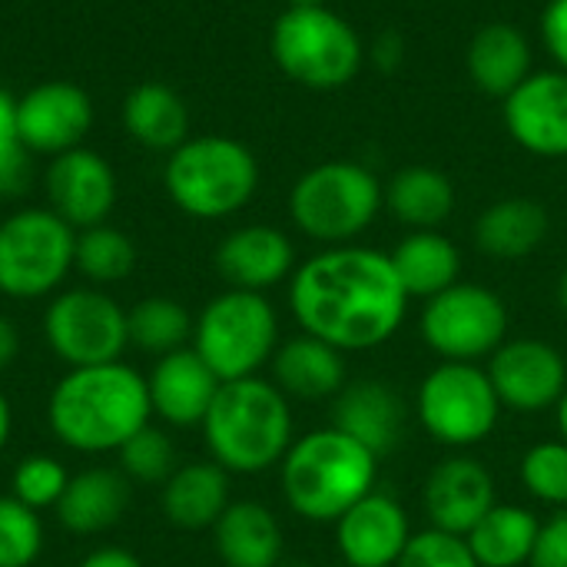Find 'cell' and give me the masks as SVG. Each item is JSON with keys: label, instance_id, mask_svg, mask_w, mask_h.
<instances>
[{"label": "cell", "instance_id": "obj_1", "mask_svg": "<svg viewBox=\"0 0 567 567\" xmlns=\"http://www.w3.org/2000/svg\"><path fill=\"white\" fill-rule=\"evenodd\" d=\"M289 312L306 336L336 346L342 355L372 352L405 326L409 292L389 252L349 243L329 246L296 266Z\"/></svg>", "mask_w": 567, "mask_h": 567}, {"label": "cell", "instance_id": "obj_2", "mask_svg": "<svg viewBox=\"0 0 567 567\" xmlns=\"http://www.w3.org/2000/svg\"><path fill=\"white\" fill-rule=\"evenodd\" d=\"M47 422L56 442L80 455L120 452L153 422L146 375L123 359L70 369L50 392Z\"/></svg>", "mask_w": 567, "mask_h": 567}, {"label": "cell", "instance_id": "obj_3", "mask_svg": "<svg viewBox=\"0 0 567 567\" xmlns=\"http://www.w3.org/2000/svg\"><path fill=\"white\" fill-rule=\"evenodd\" d=\"M199 429L209 458L229 475H262L279 468L296 442L292 402L262 375L223 382Z\"/></svg>", "mask_w": 567, "mask_h": 567}, {"label": "cell", "instance_id": "obj_4", "mask_svg": "<svg viewBox=\"0 0 567 567\" xmlns=\"http://www.w3.org/2000/svg\"><path fill=\"white\" fill-rule=\"evenodd\" d=\"M382 458L336 425L306 432L279 465L282 498L309 525H336L355 502L375 492Z\"/></svg>", "mask_w": 567, "mask_h": 567}, {"label": "cell", "instance_id": "obj_5", "mask_svg": "<svg viewBox=\"0 0 567 567\" xmlns=\"http://www.w3.org/2000/svg\"><path fill=\"white\" fill-rule=\"evenodd\" d=\"M163 183L176 209L193 219H226L259 189L252 150L229 136H193L166 159Z\"/></svg>", "mask_w": 567, "mask_h": 567}, {"label": "cell", "instance_id": "obj_6", "mask_svg": "<svg viewBox=\"0 0 567 567\" xmlns=\"http://www.w3.org/2000/svg\"><path fill=\"white\" fill-rule=\"evenodd\" d=\"M382 203L385 189L369 166L332 159L296 179L289 193V216L302 236L329 249L355 243L375 223Z\"/></svg>", "mask_w": 567, "mask_h": 567}, {"label": "cell", "instance_id": "obj_7", "mask_svg": "<svg viewBox=\"0 0 567 567\" xmlns=\"http://www.w3.org/2000/svg\"><path fill=\"white\" fill-rule=\"evenodd\" d=\"M269 50L276 66L309 90H339L352 83L365 63L355 27L326 3L286 7L272 23Z\"/></svg>", "mask_w": 567, "mask_h": 567}, {"label": "cell", "instance_id": "obj_8", "mask_svg": "<svg viewBox=\"0 0 567 567\" xmlns=\"http://www.w3.org/2000/svg\"><path fill=\"white\" fill-rule=\"evenodd\" d=\"M279 316L266 292L226 289L203 306L193 322V352L219 382L259 375L279 349Z\"/></svg>", "mask_w": 567, "mask_h": 567}, {"label": "cell", "instance_id": "obj_9", "mask_svg": "<svg viewBox=\"0 0 567 567\" xmlns=\"http://www.w3.org/2000/svg\"><path fill=\"white\" fill-rule=\"evenodd\" d=\"M502 399L485 365L435 362L415 389L419 429L449 452H468L488 442L502 422Z\"/></svg>", "mask_w": 567, "mask_h": 567}, {"label": "cell", "instance_id": "obj_10", "mask_svg": "<svg viewBox=\"0 0 567 567\" xmlns=\"http://www.w3.org/2000/svg\"><path fill=\"white\" fill-rule=\"evenodd\" d=\"M512 316L505 299L482 282H455L452 289L425 299L419 336L439 362L485 365L508 342Z\"/></svg>", "mask_w": 567, "mask_h": 567}, {"label": "cell", "instance_id": "obj_11", "mask_svg": "<svg viewBox=\"0 0 567 567\" xmlns=\"http://www.w3.org/2000/svg\"><path fill=\"white\" fill-rule=\"evenodd\" d=\"M76 262V229L53 209H20L0 223V292L43 299L63 286Z\"/></svg>", "mask_w": 567, "mask_h": 567}, {"label": "cell", "instance_id": "obj_12", "mask_svg": "<svg viewBox=\"0 0 567 567\" xmlns=\"http://www.w3.org/2000/svg\"><path fill=\"white\" fill-rule=\"evenodd\" d=\"M43 336L70 369L120 362L130 346L126 309L103 289L83 286L56 292L43 312Z\"/></svg>", "mask_w": 567, "mask_h": 567}, {"label": "cell", "instance_id": "obj_13", "mask_svg": "<svg viewBox=\"0 0 567 567\" xmlns=\"http://www.w3.org/2000/svg\"><path fill=\"white\" fill-rule=\"evenodd\" d=\"M488 379L505 405L515 415H542L555 412L567 392L565 352L545 339H508L488 362Z\"/></svg>", "mask_w": 567, "mask_h": 567}, {"label": "cell", "instance_id": "obj_14", "mask_svg": "<svg viewBox=\"0 0 567 567\" xmlns=\"http://www.w3.org/2000/svg\"><path fill=\"white\" fill-rule=\"evenodd\" d=\"M495 505V475L485 462L465 452H452L442 462H435L422 482V512L429 518V528L449 535L465 538Z\"/></svg>", "mask_w": 567, "mask_h": 567}, {"label": "cell", "instance_id": "obj_15", "mask_svg": "<svg viewBox=\"0 0 567 567\" xmlns=\"http://www.w3.org/2000/svg\"><path fill=\"white\" fill-rule=\"evenodd\" d=\"M93 126V100L66 80H47L17 100V136L30 153L76 150Z\"/></svg>", "mask_w": 567, "mask_h": 567}, {"label": "cell", "instance_id": "obj_16", "mask_svg": "<svg viewBox=\"0 0 567 567\" xmlns=\"http://www.w3.org/2000/svg\"><path fill=\"white\" fill-rule=\"evenodd\" d=\"M508 136L532 156L565 159L567 156V73L532 70L502 103Z\"/></svg>", "mask_w": 567, "mask_h": 567}, {"label": "cell", "instance_id": "obj_17", "mask_svg": "<svg viewBox=\"0 0 567 567\" xmlns=\"http://www.w3.org/2000/svg\"><path fill=\"white\" fill-rule=\"evenodd\" d=\"M332 528L346 567H395L415 535L405 505L379 488L355 502Z\"/></svg>", "mask_w": 567, "mask_h": 567}, {"label": "cell", "instance_id": "obj_18", "mask_svg": "<svg viewBox=\"0 0 567 567\" xmlns=\"http://www.w3.org/2000/svg\"><path fill=\"white\" fill-rule=\"evenodd\" d=\"M43 183H47L50 209L63 223H70L76 233L106 223V216L116 206L113 166L86 146H76V150L53 156Z\"/></svg>", "mask_w": 567, "mask_h": 567}, {"label": "cell", "instance_id": "obj_19", "mask_svg": "<svg viewBox=\"0 0 567 567\" xmlns=\"http://www.w3.org/2000/svg\"><path fill=\"white\" fill-rule=\"evenodd\" d=\"M216 372L193 352V346L159 355L156 365L146 375L150 405L153 415L173 429H196L203 425L216 392H219Z\"/></svg>", "mask_w": 567, "mask_h": 567}, {"label": "cell", "instance_id": "obj_20", "mask_svg": "<svg viewBox=\"0 0 567 567\" xmlns=\"http://www.w3.org/2000/svg\"><path fill=\"white\" fill-rule=\"evenodd\" d=\"M339 432L362 442L369 452L385 458L399 449L409 425V405L405 399L382 379H359L349 382L332 399V422Z\"/></svg>", "mask_w": 567, "mask_h": 567}, {"label": "cell", "instance_id": "obj_21", "mask_svg": "<svg viewBox=\"0 0 567 567\" xmlns=\"http://www.w3.org/2000/svg\"><path fill=\"white\" fill-rule=\"evenodd\" d=\"M216 269L229 289L266 292L296 272V246L276 226H239L216 249Z\"/></svg>", "mask_w": 567, "mask_h": 567}, {"label": "cell", "instance_id": "obj_22", "mask_svg": "<svg viewBox=\"0 0 567 567\" xmlns=\"http://www.w3.org/2000/svg\"><path fill=\"white\" fill-rule=\"evenodd\" d=\"M269 369L272 382L289 402H332L349 385L346 355L336 346L306 332L279 342Z\"/></svg>", "mask_w": 567, "mask_h": 567}, {"label": "cell", "instance_id": "obj_23", "mask_svg": "<svg viewBox=\"0 0 567 567\" xmlns=\"http://www.w3.org/2000/svg\"><path fill=\"white\" fill-rule=\"evenodd\" d=\"M213 545L226 567H279L286 535L262 502H233L213 525Z\"/></svg>", "mask_w": 567, "mask_h": 567}, {"label": "cell", "instance_id": "obj_24", "mask_svg": "<svg viewBox=\"0 0 567 567\" xmlns=\"http://www.w3.org/2000/svg\"><path fill=\"white\" fill-rule=\"evenodd\" d=\"M229 505H233L229 472L223 465H216L213 458L179 465L163 482V515L169 525H176L183 532L213 528Z\"/></svg>", "mask_w": 567, "mask_h": 567}, {"label": "cell", "instance_id": "obj_25", "mask_svg": "<svg viewBox=\"0 0 567 567\" xmlns=\"http://www.w3.org/2000/svg\"><path fill=\"white\" fill-rule=\"evenodd\" d=\"M551 233V216L538 199L528 196H508L482 209L475 219V246L502 262L528 259L542 249V243Z\"/></svg>", "mask_w": 567, "mask_h": 567}, {"label": "cell", "instance_id": "obj_26", "mask_svg": "<svg viewBox=\"0 0 567 567\" xmlns=\"http://www.w3.org/2000/svg\"><path fill=\"white\" fill-rule=\"evenodd\" d=\"M130 505V478L120 468H86L70 475L63 498L56 502V518L73 535L110 532Z\"/></svg>", "mask_w": 567, "mask_h": 567}, {"label": "cell", "instance_id": "obj_27", "mask_svg": "<svg viewBox=\"0 0 567 567\" xmlns=\"http://www.w3.org/2000/svg\"><path fill=\"white\" fill-rule=\"evenodd\" d=\"M472 83L488 96H508L532 76V47L512 23H485L465 53Z\"/></svg>", "mask_w": 567, "mask_h": 567}, {"label": "cell", "instance_id": "obj_28", "mask_svg": "<svg viewBox=\"0 0 567 567\" xmlns=\"http://www.w3.org/2000/svg\"><path fill=\"white\" fill-rule=\"evenodd\" d=\"M399 282L405 286L409 299H432L455 282H462V252L458 246L442 236L439 229H412L392 252H389Z\"/></svg>", "mask_w": 567, "mask_h": 567}, {"label": "cell", "instance_id": "obj_29", "mask_svg": "<svg viewBox=\"0 0 567 567\" xmlns=\"http://www.w3.org/2000/svg\"><path fill=\"white\" fill-rule=\"evenodd\" d=\"M123 130L146 150L173 153L189 140V110L166 83H140L123 100Z\"/></svg>", "mask_w": 567, "mask_h": 567}, {"label": "cell", "instance_id": "obj_30", "mask_svg": "<svg viewBox=\"0 0 567 567\" xmlns=\"http://www.w3.org/2000/svg\"><path fill=\"white\" fill-rule=\"evenodd\" d=\"M545 518L525 505L498 502L468 535V548L478 567H528Z\"/></svg>", "mask_w": 567, "mask_h": 567}, {"label": "cell", "instance_id": "obj_31", "mask_svg": "<svg viewBox=\"0 0 567 567\" xmlns=\"http://www.w3.org/2000/svg\"><path fill=\"white\" fill-rule=\"evenodd\" d=\"M385 209L409 229H439L455 209V186L435 166H405L385 186Z\"/></svg>", "mask_w": 567, "mask_h": 567}, {"label": "cell", "instance_id": "obj_32", "mask_svg": "<svg viewBox=\"0 0 567 567\" xmlns=\"http://www.w3.org/2000/svg\"><path fill=\"white\" fill-rule=\"evenodd\" d=\"M193 316L186 312L183 302L169 299V296H150L140 299L130 312H126V326H130V346H136L146 355H169L179 352L193 342Z\"/></svg>", "mask_w": 567, "mask_h": 567}, {"label": "cell", "instance_id": "obj_33", "mask_svg": "<svg viewBox=\"0 0 567 567\" xmlns=\"http://www.w3.org/2000/svg\"><path fill=\"white\" fill-rule=\"evenodd\" d=\"M136 266V246L133 239L116 226H90L76 233V262L73 269L83 272L93 286H113L123 282Z\"/></svg>", "mask_w": 567, "mask_h": 567}, {"label": "cell", "instance_id": "obj_34", "mask_svg": "<svg viewBox=\"0 0 567 567\" xmlns=\"http://www.w3.org/2000/svg\"><path fill=\"white\" fill-rule=\"evenodd\" d=\"M518 478L522 488L538 502L555 512L567 508V442L565 439H545L535 442L522 462H518Z\"/></svg>", "mask_w": 567, "mask_h": 567}, {"label": "cell", "instance_id": "obj_35", "mask_svg": "<svg viewBox=\"0 0 567 567\" xmlns=\"http://www.w3.org/2000/svg\"><path fill=\"white\" fill-rule=\"evenodd\" d=\"M120 472L130 478V482H140V485H163L179 465H176V449L169 442V435L163 429H156L153 422L143 425L120 452Z\"/></svg>", "mask_w": 567, "mask_h": 567}, {"label": "cell", "instance_id": "obj_36", "mask_svg": "<svg viewBox=\"0 0 567 567\" xmlns=\"http://www.w3.org/2000/svg\"><path fill=\"white\" fill-rule=\"evenodd\" d=\"M43 551V522L13 495L0 498V567H30Z\"/></svg>", "mask_w": 567, "mask_h": 567}, {"label": "cell", "instance_id": "obj_37", "mask_svg": "<svg viewBox=\"0 0 567 567\" xmlns=\"http://www.w3.org/2000/svg\"><path fill=\"white\" fill-rule=\"evenodd\" d=\"M70 485V472L50 455H27L10 475V495L33 512L56 508Z\"/></svg>", "mask_w": 567, "mask_h": 567}, {"label": "cell", "instance_id": "obj_38", "mask_svg": "<svg viewBox=\"0 0 567 567\" xmlns=\"http://www.w3.org/2000/svg\"><path fill=\"white\" fill-rule=\"evenodd\" d=\"M395 567H478L468 542L439 528L415 532Z\"/></svg>", "mask_w": 567, "mask_h": 567}, {"label": "cell", "instance_id": "obj_39", "mask_svg": "<svg viewBox=\"0 0 567 567\" xmlns=\"http://www.w3.org/2000/svg\"><path fill=\"white\" fill-rule=\"evenodd\" d=\"M528 567H567V512L545 518Z\"/></svg>", "mask_w": 567, "mask_h": 567}, {"label": "cell", "instance_id": "obj_40", "mask_svg": "<svg viewBox=\"0 0 567 567\" xmlns=\"http://www.w3.org/2000/svg\"><path fill=\"white\" fill-rule=\"evenodd\" d=\"M542 40L555 56L558 70L567 73V0H548L542 13Z\"/></svg>", "mask_w": 567, "mask_h": 567}, {"label": "cell", "instance_id": "obj_41", "mask_svg": "<svg viewBox=\"0 0 567 567\" xmlns=\"http://www.w3.org/2000/svg\"><path fill=\"white\" fill-rule=\"evenodd\" d=\"M27 186H30V150L17 143L13 150L0 153V196L13 199L27 193Z\"/></svg>", "mask_w": 567, "mask_h": 567}, {"label": "cell", "instance_id": "obj_42", "mask_svg": "<svg viewBox=\"0 0 567 567\" xmlns=\"http://www.w3.org/2000/svg\"><path fill=\"white\" fill-rule=\"evenodd\" d=\"M372 56V63L382 70V73H395L402 63H405V40L395 33V30H385L375 37L372 50H365Z\"/></svg>", "mask_w": 567, "mask_h": 567}, {"label": "cell", "instance_id": "obj_43", "mask_svg": "<svg viewBox=\"0 0 567 567\" xmlns=\"http://www.w3.org/2000/svg\"><path fill=\"white\" fill-rule=\"evenodd\" d=\"M17 143H20V136H17V96H10L0 86V153L13 150Z\"/></svg>", "mask_w": 567, "mask_h": 567}, {"label": "cell", "instance_id": "obj_44", "mask_svg": "<svg viewBox=\"0 0 567 567\" xmlns=\"http://www.w3.org/2000/svg\"><path fill=\"white\" fill-rule=\"evenodd\" d=\"M76 567H143V561L126 548H96Z\"/></svg>", "mask_w": 567, "mask_h": 567}, {"label": "cell", "instance_id": "obj_45", "mask_svg": "<svg viewBox=\"0 0 567 567\" xmlns=\"http://www.w3.org/2000/svg\"><path fill=\"white\" fill-rule=\"evenodd\" d=\"M17 355H20V332L7 316H0V372H7L17 362Z\"/></svg>", "mask_w": 567, "mask_h": 567}, {"label": "cell", "instance_id": "obj_46", "mask_svg": "<svg viewBox=\"0 0 567 567\" xmlns=\"http://www.w3.org/2000/svg\"><path fill=\"white\" fill-rule=\"evenodd\" d=\"M10 432H13V412H10L7 395L0 392V452H3V449H7V442H10Z\"/></svg>", "mask_w": 567, "mask_h": 567}, {"label": "cell", "instance_id": "obj_47", "mask_svg": "<svg viewBox=\"0 0 567 567\" xmlns=\"http://www.w3.org/2000/svg\"><path fill=\"white\" fill-rule=\"evenodd\" d=\"M555 425H558V439L567 442V392L561 395V402L555 405Z\"/></svg>", "mask_w": 567, "mask_h": 567}, {"label": "cell", "instance_id": "obj_48", "mask_svg": "<svg viewBox=\"0 0 567 567\" xmlns=\"http://www.w3.org/2000/svg\"><path fill=\"white\" fill-rule=\"evenodd\" d=\"M555 299H558V309L567 316V266L565 272L558 276V289H555Z\"/></svg>", "mask_w": 567, "mask_h": 567}, {"label": "cell", "instance_id": "obj_49", "mask_svg": "<svg viewBox=\"0 0 567 567\" xmlns=\"http://www.w3.org/2000/svg\"><path fill=\"white\" fill-rule=\"evenodd\" d=\"M289 7H322L326 0H286Z\"/></svg>", "mask_w": 567, "mask_h": 567}, {"label": "cell", "instance_id": "obj_50", "mask_svg": "<svg viewBox=\"0 0 567 567\" xmlns=\"http://www.w3.org/2000/svg\"><path fill=\"white\" fill-rule=\"evenodd\" d=\"M342 567H346V565H342Z\"/></svg>", "mask_w": 567, "mask_h": 567}]
</instances>
